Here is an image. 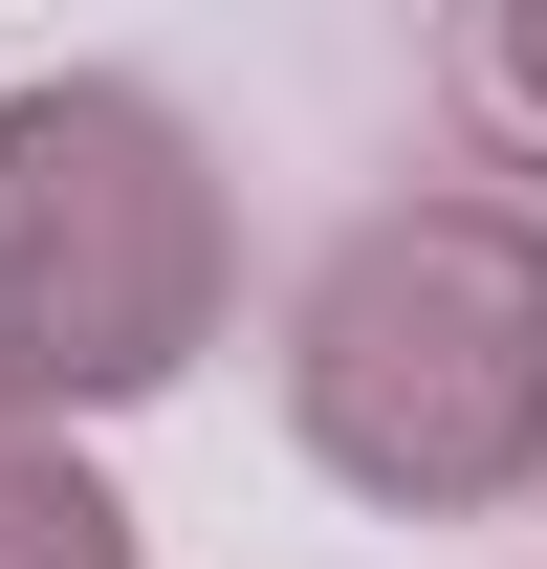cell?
<instances>
[{"mask_svg":"<svg viewBox=\"0 0 547 569\" xmlns=\"http://www.w3.org/2000/svg\"><path fill=\"white\" fill-rule=\"evenodd\" d=\"M219 284H241V219H219V153L153 110L132 67H44L0 88V417H132L219 351Z\"/></svg>","mask_w":547,"mask_h":569,"instance_id":"7a4b0ae2","label":"cell"},{"mask_svg":"<svg viewBox=\"0 0 547 569\" xmlns=\"http://www.w3.org/2000/svg\"><path fill=\"white\" fill-rule=\"evenodd\" d=\"M285 417L350 503L481 526L547 482V198H372L285 307Z\"/></svg>","mask_w":547,"mask_h":569,"instance_id":"6da1fadb","label":"cell"},{"mask_svg":"<svg viewBox=\"0 0 547 569\" xmlns=\"http://www.w3.org/2000/svg\"><path fill=\"white\" fill-rule=\"evenodd\" d=\"M460 88H481V110H526V132H547V0H504V22H481V44H460Z\"/></svg>","mask_w":547,"mask_h":569,"instance_id":"277c9868","label":"cell"},{"mask_svg":"<svg viewBox=\"0 0 547 569\" xmlns=\"http://www.w3.org/2000/svg\"><path fill=\"white\" fill-rule=\"evenodd\" d=\"M0 569H153V526L110 503V460L44 417H0Z\"/></svg>","mask_w":547,"mask_h":569,"instance_id":"3957f363","label":"cell"}]
</instances>
